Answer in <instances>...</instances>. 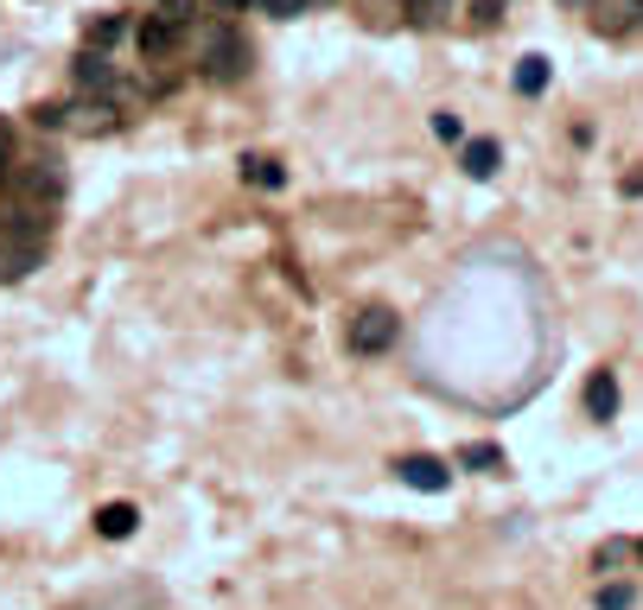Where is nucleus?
<instances>
[{
    "label": "nucleus",
    "instance_id": "obj_1",
    "mask_svg": "<svg viewBox=\"0 0 643 610\" xmlns=\"http://www.w3.org/2000/svg\"><path fill=\"white\" fill-rule=\"evenodd\" d=\"M255 64V51H249V38L236 33V26H211V33L198 38V71L211 76V83H242Z\"/></svg>",
    "mask_w": 643,
    "mask_h": 610
},
{
    "label": "nucleus",
    "instance_id": "obj_2",
    "mask_svg": "<svg viewBox=\"0 0 643 610\" xmlns=\"http://www.w3.org/2000/svg\"><path fill=\"white\" fill-rule=\"evenodd\" d=\"M395 337H402V319H395L389 306H364V312L350 319V331H344V350H350V357H382Z\"/></svg>",
    "mask_w": 643,
    "mask_h": 610
},
{
    "label": "nucleus",
    "instance_id": "obj_3",
    "mask_svg": "<svg viewBox=\"0 0 643 610\" xmlns=\"http://www.w3.org/2000/svg\"><path fill=\"white\" fill-rule=\"evenodd\" d=\"M71 76H76V89H90V96H121V83H115V64H109V51H76V64H71Z\"/></svg>",
    "mask_w": 643,
    "mask_h": 610
},
{
    "label": "nucleus",
    "instance_id": "obj_4",
    "mask_svg": "<svg viewBox=\"0 0 643 610\" xmlns=\"http://www.w3.org/2000/svg\"><path fill=\"white\" fill-rule=\"evenodd\" d=\"M134 45H141V58H147V64H159V58H172V51L186 45V26H172V20L147 13V26L134 33Z\"/></svg>",
    "mask_w": 643,
    "mask_h": 610
},
{
    "label": "nucleus",
    "instance_id": "obj_5",
    "mask_svg": "<svg viewBox=\"0 0 643 610\" xmlns=\"http://www.w3.org/2000/svg\"><path fill=\"white\" fill-rule=\"evenodd\" d=\"M7 184H13L20 198H58V191H64V166H58V159H33L26 172H13Z\"/></svg>",
    "mask_w": 643,
    "mask_h": 610
},
{
    "label": "nucleus",
    "instance_id": "obj_6",
    "mask_svg": "<svg viewBox=\"0 0 643 610\" xmlns=\"http://www.w3.org/2000/svg\"><path fill=\"white\" fill-rule=\"evenodd\" d=\"M38 261H45V242H26V236H0V280H26Z\"/></svg>",
    "mask_w": 643,
    "mask_h": 610
},
{
    "label": "nucleus",
    "instance_id": "obj_7",
    "mask_svg": "<svg viewBox=\"0 0 643 610\" xmlns=\"http://www.w3.org/2000/svg\"><path fill=\"white\" fill-rule=\"evenodd\" d=\"M395 477H402L408 490H420V497H440V490L453 483V470L440 465V458H402V465H395Z\"/></svg>",
    "mask_w": 643,
    "mask_h": 610
},
{
    "label": "nucleus",
    "instance_id": "obj_8",
    "mask_svg": "<svg viewBox=\"0 0 643 610\" xmlns=\"http://www.w3.org/2000/svg\"><path fill=\"white\" fill-rule=\"evenodd\" d=\"M115 121H121V108H115L109 96H96V103H76V108H64V128H76V134H109Z\"/></svg>",
    "mask_w": 643,
    "mask_h": 610
},
{
    "label": "nucleus",
    "instance_id": "obj_9",
    "mask_svg": "<svg viewBox=\"0 0 643 610\" xmlns=\"http://www.w3.org/2000/svg\"><path fill=\"white\" fill-rule=\"evenodd\" d=\"M134 522H141V509L134 503H103L96 509V535L103 540H128L134 535Z\"/></svg>",
    "mask_w": 643,
    "mask_h": 610
},
{
    "label": "nucleus",
    "instance_id": "obj_10",
    "mask_svg": "<svg viewBox=\"0 0 643 610\" xmlns=\"http://www.w3.org/2000/svg\"><path fill=\"white\" fill-rule=\"evenodd\" d=\"M586 414H593V420H611V414H618V375H611V369H599V375L586 382Z\"/></svg>",
    "mask_w": 643,
    "mask_h": 610
},
{
    "label": "nucleus",
    "instance_id": "obj_11",
    "mask_svg": "<svg viewBox=\"0 0 643 610\" xmlns=\"http://www.w3.org/2000/svg\"><path fill=\"white\" fill-rule=\"evenodd\" d=\"M497 159H503L497 141H465V153H459V166H465L472 179H497Z\"/></svg>",
    "mask_w": 643,
    "mask_h": 610
},
{
    "label": "nucleus",
    "instance_id": "obj_12",
    "mask_svg": "<svg viewBox=\"0 0 643 610\" xmlns=\"http://www.w3.org/2000/svg\"><path fill=\"white\" fill-rule=\"evenodd\" d=\"M242 179L262 184V191H281V184H287V172H281V159H267V153H249V159H242Z\"/></svg>",
    "mask_w": 643,
    "mask_h": 610
},
{
    "label": "nucleus",
    "instance_id": "obj_13",
    "mask_svg": "<svg viewBox=\"0 0 643 610\" xmlns=\"http://www.w3.org/2000/svg\"><path fill=\"white\" fill-rule=\"evenodd\" d=\"M516 89H523V96H541V89H548V58H523V64H516Z\"/></svg>",
    "mask_w": 643,
    "mask_h": 610
},
{
    "label": "nucleus",
    "instance_id": "obj_14",
    "mask_svg": "<svg viewBox=\"0 0 643 610\" xmlns=\"http://www.w3.org/2000/svg\"><path fill=\"white\" fill-rule=\"evenodd\" d=\"M459 465L491 477V470H503V445H465V452H459Z\"/></svg>",
    "mask_w": 643,
    "mask_h": 610
},
{
    "label": "nucleus",
    "instance_id": "obj_15",
    "mask_svg": "<svg viewBox=\"0 0 643 610\" xmlns=\"http://www.w3.org/2000/svg\"><path fill=\"white\" fill-rule=\"evenodd\" d=\"M115 38H128V20H121V13H109V20H96V26H90V45H96V51H109Z\"/></svg>",
    "mask_w": 643,
    "mask_h": 610
},
{
    "label": "nucleus",
    "instance_id": "obj_16",
    "mask_svg": "<svg viewBox=\"0 0 643 610\" xmlns=\"http://www.w3.org/2000/svg\"><path fill=\"white\" fill-rule=\"evenodd\" d=\"M631 605H638L631 585H599V610H631Z\"/></svg>",
    "mask_w": 643,
    "mask_h": 610
},
{
    "label": "nucleus",
    "instance_id": "obj_17",
    "mask_svg": "<svg viewBox=\"0 0 643 610\" xmlns=\"http://www.w3.org/2000/svg\"><path fill=\"white\" fill-rule=\"evenodd\" d=\"M433 134H440V141H465V121H459L453 108H440V115H433Z\"/></svg>",
    "mask_w": 643,
    "mask_h": 610
},
{
    "label": "nucleus",
    "instance_id": "obj_18",
    "mask_svg": "<svg viewBox=\"0 0 643 610\" xmlns=\"http://www.w3.org/2000/svg\"><path fill=\"white\" fill-rule=\"evenodd\" d=\"M159 20H172V26H191V0H159Z\"/></svg>",
    "mask_w": 643,
    "mask_h": 610
},
{
    "label": "nucleus",
    "instance_id": "obj_19",
    "mask_svg": "<svg viewBox=\"0 0 643 610\" xmlns=\"http://www.w3.org/2000/svg\"><path fill=\"white\" fill-rule=\"evenodd\" d=\"M262 13H274V20H294V13H306V0H255Z\"/></svg>",
    "mask_w": 643,
    "mask_h": 610
},
{
    "label": "nucleus",
    "instance_id": "obj_20",
    "mask_svg": "<svg viewBox=\"0 0 643 610\" xmlns=\"http://www.w3.org/2000/svg\"><path fill=\"white\" fill-rule=\"evenodd\" d=\"M446 13V0H408V20H440Z\"/></svg>",
    "mask_w": 643,
    "mask_h": 610
},
{
    "label": "nucleus",
    "instance_id": "obj_21",
    "mask_svg": "<svg viewBox=\"0 0 643 610\" xmlns=\"http://www.w3.org/2000/svg\"><path fill=\"white\" fill-rule=\"evenodd\" d=\"M510 13V0H478V20H503Z\"/></svg>",
    "mask_w": 643,
    "mask_h": 610
},
{
    "label": "nucleus",
    "instance_id": "obj_22",
    "mask_svg": "<svg viewBox=\"0 0 643 610\" xmlns=\"http://www.w3.org/2000/svg\"><path fill=\"white\" fill-rule=\"evenodd\" d=\"M13 179V159H7V134H0V184Z\"/></svg>",
    "mask_w": 643,
    "mask_h": 610
},
{
    "label": "nucleus",
    "instance_id": "obj_23",
    "mask_svg": "<svg viewBox=\"0 0 643 610\" xmlns=\"http://www.w3.org/2000/svg\"><path fill=\"white\" fill-rule=\"evenodd\" d=\"M217 7H224V13H236V7H255V0H217Z\"/></svg>",
    "mask_w": 643,
    "mask_h": 610
},
{
    "label": "nucleus",
    "instance_id": "obj_24",
    "mask_svg": "<svg viewBox=\"0 0 643 610\" xmlns=\"http://www.w3.org/2000/svg\"><path fill=\"white\" fill-rule=\"evenodd\" d=\"M561 7H586V0H561Z\"/></svg>",
    "mask_w": 643,
    "mask_h": 610
},
{
    "label": "nucleus",
    "instance_id": "obj_25",
    "mask_svg": "<svg viewBox=\"0 0 643 610\" xmlns=\"http://www.w3.org/2000/svg\"><path fill=\"white\" fill-rule=\"evenodd\" d=\"M638 560H643V540H638Z\"/></svg>",
    "mask_w": 643,
    "mask_h": 610
}]
</instances>
